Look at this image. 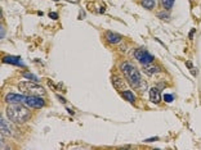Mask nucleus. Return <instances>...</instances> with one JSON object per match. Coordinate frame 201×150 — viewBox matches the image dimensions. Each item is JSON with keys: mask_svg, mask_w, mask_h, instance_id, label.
Segmentation results:
<instances>
[{"mask_svg": "<svg viewBox=\"0 0 201 150\" xmlns=\"http://www.w3.org/2000/svg\"><path fill=\"white\" fill-rule=\"evenodd\" d=\"M141 4H142L143 8L151 11V9L155 8V0H141Z\"/></svg>", "mask_w": 201, "mask_h": 150, "instance_id": "obj_13", "label": "nucleus"}, {"mask_svg": "<svg viewBox=\"0 0 201 150\" xmlns=\"http://www.w3.org/2000/svg\"><path fill=\"white\" fill-rule=\"evenodd\" d=\"M18 89L21 90V92L26 94V95H32V96H45V90L44 87H41L38 84H34L31 81H25L21 82L18 85Z\"/></svg>", "mask_w": 201, "mask_h": 150, "instance_id": "obj_3", "label": "nucleus"}, {"mask_svg": "<svg viewBox=\"0 0 201 150\" xmlns=\"http://www.w3.org/2000/svg\"><path fill=\"white\" fill-rule=\"evenodd\" d=\"M49 17L52 19H58V14L57 13H49Z\"/></svg>", "mask_w": 201, "mask_h": 150, "instance_id": "obj_21", "label": "nucleus"}, {"mask_svg": "<svg viewBox=\"0 0 201 150\" xmlns=\"http://www.w3.org/2000/svg\"><path fill=\"white\" fill-rule=\"evenodd\" d=\"M150 100L152 103H159L160 101V91L157 87H152L150 90Z\"/></svg>", "mask_w": 201, "mask_h": 150, "instance_id": "obj_9", "label": "nucleus"}, {"mask_svg": "<svg viewBox=\"0 0 201 150\" xmlns=\"http://www.w3.org/2000/svg\"><path fill=\"white\" fill-rule=\"evenodd\" d=\"M113 85L116 86V89H120L121 91L124 90V85H125V82L121 80V78H119V77H113Z\"/></svg>", "mask_w": 201, "mask_h": 150, "instance_id": "obj_14", "label": "nucleus"}, {"mask_svg": "<svg viewBox=\"0 0 201 150\" xmlns=\"http://www.w3.org/2000/svg\"><path fill=\"white\" fill-rule=\"evenodd\" d=\"M194 32H195V31H194V30H192V31H191V33H190V39H191V37H192V36H194Z\"/></svg>", "mask_w": 201, "mask_h": 150, "instance_id": "obj_25", "label": "nucleus"}, {"mask_svg": "<svg viewBox=\"0 0 201 150\" xmlns=\"http://www.w3.org/2000/svg\"><path fill=\"white\" fill-rule=\"evenodd\" d=\"M53 2H58V0H53Z\"/></svg>", "mask_w": 201, "mask_h": 150, "instance_id": "obj_26", "label": "nucleus"}, {"mask_svg": "<svg viewBox=\"0 0 201 150\" xmlns=\"http://www.w3.org/2000/svg\"><path fill=\"white\" fill-rule=\"evenodd\" d=\"M161 4H162V6L165 8V9L169 11L170 8L173 6V4H174V0H161Z\"/></svg>", "mask_w": 201, "mask_h": 150, "instance_id": "obj_15", "label": "nucleus"}, {"mask_svg": "<svg viewBox=\"0 0 201 150\" xmlns=\"http://www.w3.org/2000/svg\"><path fill=\"white\" fill-rule=\"evenodd\" d=\"M157 15H159V17H161L162 19H168V18H169V14H167V13H159Z\"/></svg>", "mask_w": 201, "mask_h": 150, "instance_id": "obj_19", "label": "nucleus"}, {"mask_svg": "<svg viewBox=\"0 0 201 150\" xmlns=\"http://www.w3.org/2000/svg\"><path fill=\"white\" fill-rule=\"evenodd\" d=\"M106 39H107V41L110 42V44H119L120 41H121V36L119 33H115V32H112V31H107L106 32Z\"/></svg>", "mask_w": 201, "mask_h": 150, "instance_id": "obj_7", "label": "nucleus"}, {"mask_svg": "<svg viewBox=\"0 0 201 150\" xmlns=\"http://www.w3.org/2000/svg\"><path fill=\"white\" fill-rule=\"evenodd\" d=\"M159 140V137H151V139H146L144 143H153V141H157Z\"/></svg>", "mask_w": 201, "mask_h": 150, "instance_id": "obj_20", "label": "nucleus"}, {"mask_svg": "<svg viewBox=\"0 0 201 150\" xmlns=\"http://www.w3.org/2000/svg\"><path fill=\"white\" fill-rule=\"evenodd\" d=\"M0 131H2V135H4V136L11 135V130H9V127H8L5 119H3V117H2V119H0Z\"/></svg>", "mask_w": 201, "mask_h": 150, "instance_id": "obj_11", "label": "nucleus"}, {"mask_svg": "<svg viewBox=\"0 0 201 150\" xmlns=\"http://www.w3.org/2000/svg\"><path fill=\"white\" fill-rule=\"evenodd\" d=\"M26 100V95H18V94H13L9 92L5 95V101L8 104H22Z\"/></svg>", "mask_w": 201, "mask_h": 150, "instance_id": "obj_6", "label": "nucleus"}, {"mask_svg": "<svg viewBox=\"0 0 201 150\" xmlns=\"http://www.w3.org/2000/svg\"><path fill=\"white\" fill-rule=\"evenodd\" d=\"M23 77H25V78H27V80L35 81V82L39 81V80H38V77L35 76V75H32V73H30V72H25V73H23Z\"/></svg>", "mask_w": 201, "mask_h": 150, "instance_id": "obj_16", "label": "nucleus"}, {"mask_svg": "<svg viewBox=\"0 0 201 150\" xmlns=\"http://www.w3.org/2000/svg\"><path fill=\"white\" fill-rule=\"evenodd\" d=\"M25 104L27 105L30 108H34V109H40L45 105V101L43 100L41 96H32V95H29L26 96V100H25Z\"/></svg>", "mask_w": 201, "mask_h": 150, "instance_id": "obj_5", "label": "nucleus"}, {"mask_svg": "<svg viewBox=\"0 0 201 150\" xmlns=\"http://www.w3.org/2000/svg\"><path fill=\"white\" fill-rule=\"evenodd\" d=\"M143 71H144V73L146 75H155V73H157L159 72V67L157 66H152L151 63L150 64H146V66H143Z\"/></svg>", "mask_w": 201, "mask_h": 150, "instance_id": "obj_10", "label": "nucleus"}, {"mask_svg": "<svg viewBox=\"0 0 201 150\" xmlns=\"http://www.w3.org/2000/svg\"><path fill=\"white\" fill-rule=\"evenodd\" d=\"M186 66L190 68V71H191V73L194 75V76H196V68L194 67V64L191 63V62H186Z\"/></svg>", "mask_w": 201, "mask_h": 150, "instance_id": "obj_17", "label": "nucleus"}, {"mask_svg": "<svg viewBox=\"0 0 201 150\" xmlns=\"http://www.w3.org/2000/svg\"><path fill=\"white\" fill-rule=\"evenodd\" d=\"M120 69H121V72L125 75V77L128 78V82L132 85L133 87H138L139 86V84H141V75H139L138 69L132 63H129V62H124V63H121Z\"/></svg>", "mask_w": 201, "mask_h": 150, "instance_id": "obj_2", "label": "nucleus"}, {"mask_svg": "<svg viewBox=\"0 0 201 150\" xmlns=\"http://www.w3.org/2000/svg\"><path fill=\"white\" fill-rule=\"evenodd\" d=\"M0 28H2V30H0V39L3 40V37H4V30H3V26H2Z\"/></svg>", "mask_w": 201, "mask_h": 150, "instance_id": "obj_23", "label": "nucleus"}, {"mask_svg": "<svg viewBox=\"0 0 201 150\" xmlns=\"http://www.w3.org/2000/svg\"><path fill=\"white\" fill-rule=\"evenodd\" d=\"M7 116L14 123H25L31 118V112L21 104H9L7 108Z\"/></svg>", "mask_w": 201, "mask_h": 150, "instance_id": "obj_1", "label": "nucleus"}, {"mask_svg": "<svg viewBox=\"0 0 201 150\" xmlns=\"http://www.w3.org/2000/svg\"><path fill=\"white\" fill-rule=\"evenodd\" d=\"M134 57H135V59L139 62V63L143 64V66L150 64V63L153 62V55H151L150 53H148L147 50H144V49H137L134 51Z\"/></svg>", "mask_w": 201, "mask_h": 150, "instance_id": "obj_4", "label": "nucleus"}, {"mask_svg": "<svg viewBox=\"0 0 201 150\" xmlns=\"http://www.w3.org/2000/svg\"><path fill=\"white\" fill-rule=\"evenodd\" d=\"M173 99H174V96L170 95V94H165V95H164V100L167 101V103H171Z\"/></svg>", "mask_w": 201, "mask_h": 150, "instance_id": "obj_18", "label": "nucleus"}, {"mask_svg": "<svg viewBox=\"0 0 201 150\" xmlns=\"http://www.w3.org/2000/svg\"><path fill=\"white\" fill-rule=\"evenodd\" d=\"M3 62H4V63H8V64H14V66L23 67V63L21 62L20 57H4Z\"/></svg>", "mask_w": 201, "mask_h": 150, "instance_id": "obj_8", "label": "nucleus"}, {"mask_svg": "<svg viewBox=\"0 0 201 150\" xmlns=\"http://www.w3.org/2000/svg\"><path fill=\"white\" fill-rule=\"evenodd\" d=\"M121 96H123L125 100L130 101V103H134L135 101V95L132 91H130V90H123V91H121Z\"/></svg>", "mask_w": 201, "mask_h": 150, "instance_id": "obj_12", "label": "nucleus"}, {"mask_svg": "<svg viewBox=\"0 0 201 150\" xmlns=\"http://www.w3.org/2000/svg\"><path fill=\"white\" fill-rule=\"evenodd\" d=\"M67 2H70V3H76V4H77L79 0H67Z\"/></svg>", "mask_w": 201, "mask_h": 150, "instance_id": "obj_24", "label": "nucleus"}, {"mask_svg": "<svg viewBox=\"0 0 201 150\" xmlns=\"http://www.w3.org/2000/svg\"><path fill=\"white\" fill-rule=\"evenodd\" d=\"M57 98L61 100V103H63V104H66V99L65 98H62V96H61V95H57Z\"/></svg>", "mask_w": 201, "mask_h": 150, "instance_id": "obj_22", "label": "nucleus"}]
</instances>
